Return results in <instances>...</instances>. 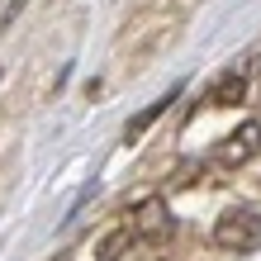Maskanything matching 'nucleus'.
I'll use <instances>...</instances> for the list:
<instances>
[{
    "instance_id": "423d86ee",
    "label": "nucleus",
    "mask_w": 261,
    "mask_h": 261,
    "mask_svg": "<svg viewBox=\"0 0 261 261\" xmlns=\"http://www.w3.org/2000/svg\"><path fill=\"white\" fill-rule=\"evenodd\" d=\"M180 95V86H171V90H166V95H157V100H152L147 105V110H138L133 119H128V124H124V138H128V143H138V138H143L152 124H157V119L166 114V110H171V100Z\"/></svg>"
},
{
    "instance_id": "f03ea898",
    "label": "nucleus",
    "mask_w": 261,
    "mask_h": 261,
    "mask_svg": "<svg viewBox=\"0 0 261 261\" xmlns=\"http://www.w3.org/2000/svg\"><path fill=\"white\" fill-rule=\"evenodd\" d=\"M261 242V209L252 204H233V209H223L219 219H214V247L219 252H252Z\"/></svg>"
},
{
    "instance_id": "7ed1b4c3",
    "label": "nucleus",
    "mask_w": 261,
    "mask_h": 261,
    "mask_svg": "<svg viewBox=\"0 0 261 261\" xmlns=\"http://www.w3.org/2000/svg\"><path fill=\"white\" fill-rule=\"evenodd\" d=\"M214 166H223V171H242L247 162H256L261 157V124H242V128H233L228 138H219L214 143Z\"/></svg>"
},
{
    "instance_id": "0eeeda50",
    "label": "nucleus",
    "mask_w": 261,
    "mask_h": 261,
    "mask_svg": "<svg viewBox=\"0 0 261 261\" xmlns=\"http://www.w3.org/2000/svg\"><path fill=\"white\" fill-rule=\"evenodd\" d=\"M133 242H138V238L128 233V223L114 228V233H105V238L95 242V261H124V252L133 247Z\"/></svg>"
},
{
    "instance_id": "f257e3e1",
    "label": "nucleus",
    "mask_w": 261,
    "mask_h": 261,
    "mask_svg": "<svg viewBox=\"0 0 261 261\" xmlns=\"http://www.w3.org/2000/svg\"><path fill=\"white\" fill-rule=\"evenodd\" d=\"M180 19H186V14L171 10V5H143L124 29H119V38H114L119 71H143V67H152L180 38Z\"/></svg>"
},
{
    "instance_id": "6e6552de",
    "label": "nucleus",
    "mask_w": 261,
    "mask_h": 261,
    "mask_svg": "<svg viewBox=\"0 0 261 261\" xmlns=\"http://www.w3.org/2000/svg\"><path fill=\"white\" fill-rule=\"evenodd\" d=\"M24 10H29V0H0V34H5V29L19 19Z\"/></svg>"
},
{
    "instance_id": "39448f33",
    "label": "nucleus",
    "mask_w": 261,
    "mask_h": 261,
    "mask_svg": "<svg viewBox=\"0 0 261 261\" xmlns=\"http://www.w3.org/2000/svg\"><path fill=\"white\" fill-rule=\"evenodd\" d=\"M128 233H133L138 242H162L166 233H171V214H166V199H162V195H152V199H143V204H133V214H128Z\"/></svg>"
},
{
    "instance_id": "20e7f679",
    "label": "nucleus",
    "mask_w": 261,
    "mask_h": 261,
    "mask_svg": "<svg viewBox=\"0 0 261 261\" xmlns=\"http://www.w3.org/2000/svg\"><path fill=\"white\" fill-rule=\"evenodd\" d=\"M247 90H252V62L242 57V62L223 67V71L209 81L204 100H209V105H219V110H238V105H247Z\"/></svg>"
}]
</instances>
